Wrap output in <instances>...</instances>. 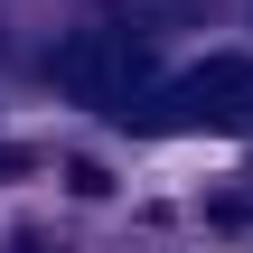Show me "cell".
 <instances>
[{"label": "cell", "mask_w": 253, "mask_h": 253, "mask_svg": "<svg viewBox=\"0 0 253 253\" xmlns=\"http://www.w3.org/2000/svg\"><path fill=\"white\" fill-rule=\"evenodd\" d=\"M122 122L150 131V141H178V131H253V56H207V66L150 84Z\"/></svg>", "instance_id": "obj_1"}, {"label": "cell", "mask_w": 253, "mask_h": 253, "mask_svg": "<svg viewBox=\"0 0 253 253\" xmlns=\"http://www.w3.org/2000/svg\"><path fill=\"white\" fill-rule=\"evenodd\" d=\"M56 84L94 113H131L160 75H150V28L141 19H75L56 47Z\"/></svg>", "instance_id": "obj_2"}]
</instances>
